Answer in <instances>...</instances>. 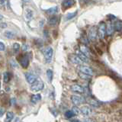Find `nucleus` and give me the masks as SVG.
<instances>
[{
    "mask_svg": "<svg viewBox=\"0 0 122 122\" xmlns=\"http://www.w3.org/2000/svg\"><path fill=\"white\" fill-rule=\"evenodd\" d=\"M76 15H77V11H76L74 12H72V13H69L66 17V20H70V19L73 18Z\"/></svg>",
    "mask_w": 122,
    "mask_h": 122,
    "instance_id": "26",
    "label": "nucleus"
},
{
    "mask_svg": "<svg viewBox=\"0 0 122 122\" xmlns=\"http://www.w3.org/2000/svg\"><path fill=\"white\" fill-rule=\"evenodd\" d=\"M25 78H26L27 82H28L29 84L34 83L37 79V76L35 75H34L32 73H30V72H27V73H25Z\"/></svg>",
    "mask_w": 122,
    "mask_h": 122,
    "instance_id": "10",
    "label": "nucleus"
},
{
    "mask_svg": "<svg viewBox=\"0 0 122 122\" xmlns=\"http://www.w3.org/2000/svg\"><path fill=\"white\" fill-rule=\"evenodd\" d=\"M15 99L14 98H12L11 99V104L13 105L15 104Z\"/></svg>",
    "mask_w": 122,
    "mask_h": 122,
    "instance_id": "39",
    "label": "nucleus"
},
{
    "mask_svg": "<svg viewBox=\"0 0 122 122\" xmlns=\"http://www.w3.org/2000/svg\"><path fill=\"white\" fill-rule=\"evenodd\" d=\"M28 44H23V46H22V50L24 51H28Z\"/></svg>",
    "mask_w": 122,
    "mask_h": 122,
    "instance_id": "35",
    "label": "nucleus"
},
{
    "mask_svg": "<svg viewBox=\"0 0 122 122\" xmlns=\"http://www.w3.org/2000/svg\"><path fill=\"white\" fill-rule=\"evenodd\" d=\"M20 63H21V66L23 68H27V67L28 66V65H29V59H28V57L27 56H23L22 58L21 59V60H20Z\"/></svg>",
    "mask_w": 122,
    "mask_h": 122,
    "instance_id": "16",
    "label": "nucleus"
},
{
    "mask_svg": "<svg viewBox=\"0 0 122 122\" xmlns=\"http://www.w3.org/2000/svg\"><path fill=\"white\" fill-rule=\"evenodd\" d=\"M71 101L75 105H79L80 104H82V103H85L86 102L85 98H83L82 96H79V95H72Z\"/></svg>",
    "mask_w": 122,
    "mask_h": 122,
    "instance_id": "5",
    "label": "nucleus"
},
{
    "mask_svg": "<svg viewBox=\"0 0 122 122\" xmlns=\"http://www.w3.org/2000/svg\"><path fill=\"white\" fill-rule=\"evenodd\" d=\"M79 50L81 51L84 54H85L86 56H87L88 57L90 56H91V53H90V51H89V49L88 48L86 45H84V44H81L79 46Z\"/></svg>",
    "mask_w": 122,
    "mask_h": 122,
    "instance_id": "15",
    "label": "nucleus"
},
{
    "mask_svg": "<svg viewBox=\"0 0 122 122\" xmlns=\"http://www.w3.org/2000/svg\"><path fill=\"white\" fill-rule=\"evenodd\" d=\"M11 66H12L13 68H16L18 67V64L16 63V62H15V60H11Z\"/></svg>",
    "mask_w": 122,
    "mask_h": 122,
    "instance_id": "33",
    "label": "nucleus"
},
{
    "mask_svg": "<svg viewBox=\"0 0 122 122\" xmlns=\"http://www.w3.org/2000/svg\"><path fill=\"white\" fill-rule=\"evenodd\" d=\"M53 71L51 70H47V79L49 80L50 82H52V79H53Z\"/></svg>",
    "mask_w": 122,
    "mask_h": 122,
    "instance_id": "25",
    "label": "nucleus"
},
{
    "mask_svg": "<svg viewBox=\"0 0 122 122\" xmlns=\"http://www.w3.org/2000/svg\"><path fill=\"white\" fill-rule=\"evenodd\" d=\"M108 17L109 18V20H113L114 18H115L116 17L114 16V15H108Z\"/></svg>",
    "mask_w": 122,
    "mask_h": 122,
    "instance_id": "37",
    "label": "nucleus"
},
{
    "mask_svg": "<svg viewBox=\"0 0 122 122\" xmlns=\"http://www.w3.org/2000/svg\"><path fill=\"white\" fill-rule=\"evenodd\" d=\"M53 53V51L51 47H47L45 48L44 51V59H45V61L47 63H51Z\"/></svg>",
    "mask_w": 122,
    "mask_h": 122,
    "instance_id": "1",
    "label": "nucleus"
},
{
    "mask_svg": "<svg viewBox=\"0 0 122 122\" xmlns=\"http://www.w3.org/2000/svg\"><path fill=\"white\" fill-rule=\"evenodd\" d=\"M106 34V25L105 22H101L98 25V35L100 39H103Z\"/></svg>",
    "mask_w": 122,
    "mask_h": 122,
    "instance_id": "4",
    "label": "nucleus"
},
{
    "mask_svg": "<svg viewBox=\"0 0 122 122\" xmlns=\"http://www.w3.org/2000/svg\"><path fill=\"white\" fill-rule=\"evenodd\" d=\"M4 36H5L6 38H9V39H11L15 37V34L11 31V30H8V31H5L4 33Z\"/></svg>",
    "mask_w": 122,
    "mask_h": 122,
    "instance_id": "24",
    "label": "nucleus"
},
{
    "mask_svg": "<svg viewBox=\"0 0 122 122\" xmlns=\"http://www.w3.org/2000/svg\"><path fill=\"white\" fill-rule=\"evenodd\" d=\"M44 82L40 79H37L35 82L31 84L30 89L33 92H39L44 89Z\"/></svg>",
    "mask_w": 122,
    "mask_h": 122,
    "instance_id": "2",
    "label": "nucleus"
},
{
    "mask_svg": "<svg viewBox=\"0 0 122 122\" xmlns=\"http://www.w3.org/2000/svg\"><path fill=\"white\" fill-rule=\"evenodd\" d=\"M25 18L27 19V20L30 21L33 18V16H34L33 11L30 9H26L25 11Z\"/></svg>",
    "mask_w": 122,
    "mask_h": 122,
    "instance_id": "14",
    "label": "nucleus"
},
{
    "mask_svg": "<svg viewBox=\"0 0 122 122\" xmlns=\"http://www.w3.org/2000/svg\"><path fill=\"white\" fill-rule=\"evenodd\" d=\"M95 53H98V55H102V51L100 47H98V46H95Z\"/></svg>",
    "mask_w": 122,
    "mask_h": 122,
    "instance_id": "31",
    "label": "nucleus"
},
{
    "mask_svg": "<svg viewBox=\"0 0 122 122\" xmlns=\"http://www.w3.org/2000/svg\"><path fill=\"white\" fill-rule=\"evenodd\" d=\"M5 113V109L4 108H0V117L3 115V114Z\"/></svg>",
    "mask_w": 122,
    "mask_h": 122,
    "instance_id": "36",
    "label": "nucleus"
},
{
    "mask_svg": "<svg viewBox=\"0 0 122 122\" xmlns=\"http://www.w3.org/2000/svg\"><path fill=\"white\" fill-rule=\"evenodd\" d=\"M76 54L77 55L80 59H81L84 63H88L89 62V58H88V56H86L84 53L80 51V50H76Z\"/></svg>",
    "mask_w": 122,
    "mask_h": 122,
    "instance_id": "12",
    "label": "nucleus"
},
{
    "mask_svg": "<svg viewBox=\"0 0 122 122\" xmlns=\"http://www.w3.org/2000/svg\"><path fill=\"white\" fill-rule=\"evenodd\" d=\"M14 117V114L12 112H8L6 114V119H5V121H10L13 119Z\"/></svg>",
    "mask_w": 122,
    "mask_h": 122,
    "instance_id": "27",
    "label": "nucleus"
},
{
    "mask_svg": "<svg viewBox=\"0 0 122 122\" xmlns=\"http://www.w3.org/2000/svg\"><path fill=\"white\" fill-rule=\"evenodd\" d=\"M2 18H3V16H2V15H0V20H2Z\"/></svg>",
    "mask_w": 122,
    "mask_h": 122,
    "instance_id": "43",
    "label": "nucleus"
},
{
    "mask_svg": "<svg viewBox=\"0 0 122 122\" xmlns=\"http://www.w3.org/2000/svg\"><path fill=\"white\" fill-rule=\"evenodd\" d=\"M69 59H70V60L71 61V62L72 63H74V64L81 65V64H82L84 63L83 61L81 59H80L76 54H72V55H70V57H69Z\"/></svg>",
    "mask_w": 122,
    "mask_h": 122,
    "instance_id": "8",
    "label": "nucleus"
},
{
    "mask_svg": "<svg viewBox=\"0 0 122 122\" xmlns=\"http://www.w3.org/2000/svg\"><path fill=\"white\" fill-rule=\"evenodd\" d=\"M22 1L24 2H25V3H28V2H29L30 0H22Z\"/></svg>",
    "mask_w": 122,
    "mask_h": 122,
    "instance_id": "41",
    "label": "nucleus"
},
{
    "mask_svg": "<svg viewBox=\"0 0 122 122\" xmlns=\"http://www.w3.org/2000/svg\"><path fill=\"white\" fill-rule=\"evenodd\" d=\"M57 12H58V7L57 6L52 7V8H51V9L46 10V13L48 14V15H55Z\"/></svg>",
    "mask_w": 122,
    "mask_h": 122,
    "instance_id": "21",
    "label": "nucleus"
},
{
    "mask_svg": "<svg viewBox=\"0 0 122 122\" xmlns=\"http://www.w3.org/2000/svg\"><path fill=\"white\" fill-rule=\"evenodd\" d=\"M121 99H122V94H121Z\"/></svg>",
    "mask_w": 122,
    "mask_h": 122,
    "instance_id": "44",
    "label": "nucleus"
},
{
    "mask_svg": "<svg viewBox=\"0 0 122 122\" xmlns=\"http://www.w3.org/2000/svg\"><path fill=\"white\" fill-rule=\"evenodd\" d=\"M19 50H20V44L18 43H15L13 44V51H14V53H18L19 51Z\"/></svg>",
    "mask_w": 122,
    "mask_h": 122,
    "instance_id": "30",
    "label": "nucleus"
},
{
    "mask_svg": "<svg viewBox=\"0 0 122 122\" xmlns=\"http://www.w3.org/2000/svg\"><path fill=\"white\" fill-rule=\"evenodd\" d=\"M75 2H76L74 0H63L62 2V6L65 9H69V8L72 7L75 4Z\"/></svg>",
    "mask_w": 122,
    "mask_h": 122,
    "instance_id": "13",
    "label": "nucleus"
},
{
    "mask_svg": "<svg viewBox=\"0 0 122 122\" xmlns=\"http://www.w3.org/2000/svg\"><path fill=\"white\" fill-rule=\"evenodd\" d=\"M80 112H81V113L84 114V115L87 116V115H89L92 113V109L88 106H83L81 108V109H80Z\"/></svg>",
    "mask_w": 122,
    "mask_h": 122,
    "instance_id": "17",
    "label": "nucleus"
},
{
    "mask_svg": "<svg viewBox=\"0 0 122 122\" xmlns=\"http://www.w3.org/2000/svg\"><path fill=\"white\" fill-rule=\"evenodd\" d=\"M72 112H73V114H75V115H78V114H79L80 112H80V109L77 107V105H76V106H74V107H72Z\"/></svg>",
    "mask_w": 122,
    "mask_h": 122,
    "instance_id": "29",
    "label": "nucleus"
},
{
    "mask_svg": "<svg viewBox=\"0 0 122 122\" xmlns=\"http://www.w3.org/2000/svg\"><path fill=\"white\" fill-rule=\"evenodd\" d=\"M78 70H79V71H81L82 72H85V73H86L88 75H90V76H93L94 75L93 70H92V68L87 66H84V65H80V66L78 67Z\"/></svg>",
    "mask_w": 122,
    "mask_h": 122,
    "instance_id": "6",
    "label": "nucleus"
},
{
    "mask_svg": "<svg viewBox=\"0 0 122 122\" xmlns=\"http://www.w3.org/2000/svg\"><path fill=\"white\" fill-rule=\"evenodd\" d=\"M5 2V0H0V3L1 4H4V2Z\"/></svg>",
    "mask_w": 122,
    "mask_h": 122,
    "instance_id": "40",
    "label": "nucleus"
},
{
    "mask_svg": "<svg viewBox=\"0 0 122 122\" xmlns=\"http://www.w3.org/2000/svg\"><path fill=\"white\" fill-rule=\"evenodd\" d=\"M75 115V114H73V112L71 111H66V112H65V117H66V118H72V117H73Z\"/></svg>",
    "mask_w": 122,
    "mask_h": 122,
    "instance_id": "28",
    "label": "nucleus"
},
{
    "mask_svg": "<svg viewBox=\"0 0 122 122\" xmlns=\"http://www.w3.org/2000/svg\"><path fill=\"white\" fill-rule=\"evenodd\" d=\"M58 22V18H57L56 16H52L49 18V20H48V23H49V25H56V23Z\"/></svg>",
    "mask_w": 122,
    "mask_h": 122,
    "instance_id": "22",
    "label": "nucleus"
},
{
    "mask_svg": "<svg viewBox=\"0 0 122 122\" xmlns=\"http://www.w3.org/2000/svg\"><path fill=\"white\" fill-rule=\"evenodd\" d=\"M109 76L114 80V81H115V82L117 83V85L118 86V87L121 88V89H122V79L120 78L117 75L114 74L113 72H111L109 73Z\"/></svg>",
    "mask_w": 122,
    "mask_h": 122,
    "instance_id": "7",
    "label": "nucleus"
},
{
    "mask_svg": "<svg viewBox=\"0 0 122 122\" xmlns=\"http://www.w3.org/2000/svg\"><path fill=\"white\" fill-rule=\"evenodd\" d=\"M3 79H4V82H8L9 81V74L8 73V72H5V73H4Z\"/></svg>",
    "mask_w": 122,
    "mask_h": 122,
    "instance_id": "32",
    "label": "nucleus"
},
{
    "mask_svg": "<svg viewBox=\"0 0 122 122\" xmlns=\"http://www.w3.org/2000/svg\"><path fill=\"white\" fill-rule=\"evenodd\" d=\"M87 102L89 103V105H91L92 106L95 107V108H98V107L100 106V105H99V103L98 101H96L95 99L94 98H86V100Z\"/></svg>",
    "mask_w": 122,
    "mask_h": 122,
    "instance_id": "19",
    "label": "nucleus"
},
{
    "mask_svg": "<svg viewBox=\"0 0 122 122\" xmlns=\"http://www.w3.org/2000/svg\"><path fill=\"white\" fill-rule=\"evenodd\" d=\"M78 75L79 77L82 79L83 80H86V81H89V80H91L92 76L88 75V74L85 73V72H82L81 71H78Z\"/></svg>",
    "mask_w": 122,
    "mask_h": 122,
    "instance_id": "18",
    "label": "nucleus"
},
{
    "mask_svg": "<svg viewBox=\"0 0 122 122\" xmlns=\"http://www.w3.org/2000/svg\"><path fill=\"white\" fill-rule=\"evenodd\" d=\"M5 44H4L2 42L0 41V51H5Z\"/></svg>",
    "mask_w": 122,
    "mask_h": 122,
    "instance_id": "34",
    "label": "nucleus"
},
{
    "mask_svg": "<svg viewBox=\"0 0 122 122\" xmlns=\"http://www.w3.org/2000/svg\"><path fill=\"white\" fill-rule=\"evenodd\" d=\"M114 26L113 25L111 21L108 22V24L106 25V34L108 36H111L114 33Z\"/></svg>",
    "mask_w": 122,
    "mask_h": 122,
    "instance_id": "11",
    "label": "nucleus"
},
{
    "mask_svg": "<svg viewBox=\"0 0 122 122\" xmlns=\"http://www.w3.org/2000/svg\"><path fill=\"white\" fill-rule=\"evenodd\" d=\"M114 25V29L117 30V31H121L122 30V21H117Z\"/></svg>",
    "mask_w": 122,
    "mask_h": 122,
    "instance_id": "23",
    "label": "nucleus"
},
{
    "mask_svg": "<svg viewBox=\"0 0 122 122\" xmlns=\"http://www.w3.org/2000/svg\"><path fill=\"white\" fill-rule=\"evenodd\" d=\"M70 121H79L77 120V119H71Z\"/></svg>",
    "mask_w": 122,
    "mask_h": 122,
    "instance_id": "42",
    "label": "nucleus"
},
{
    "mask_svg": "<svg viewBox=\"0 0 122 122\" xmlns=\"http://www.w3.org/2000/svg\"><path fill=\"white\" fill-rule=\"evenodd\" d=\"M41 100V95L40 94H36V95H34L33 96L31 97V99H30V102L33 104H37L38 102H40Z\"/></svg>",
    "mask_w": 122,
    "mask_h": 122,
    "instance_id": "20",
    "label": "nucleus"
},
{
    "mask_svg": "<svg viewBox=\"0 0 122 122\" xmlns=\"http://www.w3.org/2000/svg\"><path fill=\"white\" fill-rule=\"evenodd\" d=\"M0 87H1V83H0Z\"/></svg>",
    "mask_w": 122,
    "mask_h": 122,
    "instance_id": "45",
    "label": "nucleus"
},
{
    "mask_svg": "<svg viewBox=\"0 0 122 122\" xmlns=\"http://www.w3.org/2000/svg\"><path fill=\"white\" fill-rule=\"evenodd\" d=\"M0 27H1V28H6V27H7V25H6V23H2V24L0 25Z\"/></svg>",
    "mask_w": 122,
    "mask_h": 122,
    "instance_id": "38",
    "label": "nucleus"
},
{
    "mask_svg": "<svg viewBox=\"0 0 122 122\" xmlns=\"http://www.w3.org/2000/svg\"><path fill=\"white\" fill-rule=\"evenodd\" d=\"M98 35V29L95 27H92L89 30V34H88V38L91 41H95L97 39Z\"/></svg>",
    "mask_w": 122,
    "mask_h": 122,
    "instance_id": "3",
    "label": "nucleus"
},
{
    "mask_svg": "<svg viewBox=\"0 0 122 122\" xmlns=\"http://www.w3.org/2000/svg\"><path fill=\"white\" fill-rule=\"evenodd\" d=\"M70 89H71V90L72 92H74L79 93V94L85 92V89H84L83 87H82L81 86L77 85V84H75V85L71 86Z\"/></svg>",
    "mask_w": 122,
    "mask_h": 122,
    "instance_id": "9",
    "label": "nucleus"
}]
</instances>
